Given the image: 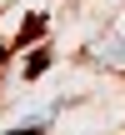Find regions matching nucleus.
Wrapping results in <instances>:
<instances>
[{"label":"nucleus","mask_w":125,"mask_h":135,"mask_svg":"<svg viewBox=\"0 0 125 135\" xmlns=\"http://www.w3.org/2000/svg\"><path fill=\"white\" fill-rule=\"evenodd\" d=\"M85 55H90L95 65H110V70H120V75H125V10L100 30V35H95V40H90Z\"/></svg>","instance_id":"f257e3e1"},{"label":"nucleus","mask_w":125,"mask_h":135,"mask_svg":"<svg viewBox=\"0 0 125 135\" xmlns=\"http://www.w3.org/2000/svg\"><path fill=\"white\" fill-rule=\"evenodd\" d=\"M50 70V50L45 45H30V60H25V80H35V75H45Z\"/></svg>","instance_id":"f03ea898"},{"label":"nucleus","mask_w":125,"mask_h":135,"mask_svg":"<svg viewBox=\"0 0 125 135\" xmlns=\"http://www.w3.org/2000/svg\"><path fill=\"white\" fill-rule=\"evenodd\" d=\"M40 35H45V15H30V20L20 25V35H15V45H35Z\"/></svg>","instance_id":"7ed1b4c3"},{"label":"nucleus","mask_w":125,"mask_h":135,"mask_svg":"<svg viewBox=\"0 0 125 135\" xmlns=\"http://www.w3.org/2000/svg\"><path fill=\"white\" fill-rule=\"evenodd\" d=\"M50 130V115H35V120H25V125H10L5 135H45Z\"/></svg>","instance_id":"20e7f679"},{"label":"nucleus","mask_w":125,"mask_h":135,"mask_svg":"<svg viewBox=\"0 0 125 135\" xmlns=\"http://www.w3.org/2000/svg\"><path fill=\"white\" fill-rule=\"evenodd\" d=\"M5 55H10V45H0V65H5Z\"/></svg>","instance_id":"39448f33"}]
</instances>
